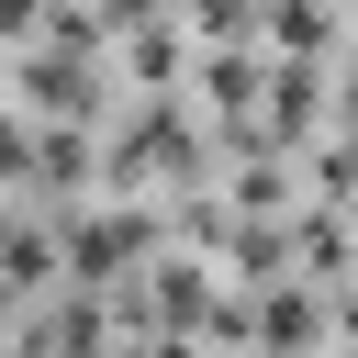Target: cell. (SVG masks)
<instances>
[{"instance_id":"cell-1","label":"cell","mask_w":358,"mask_h":358,"mask_svg":"<svg viewBox=\"0 0 358 358\" xmlns=\"http://www.w3.org/2000/svg\"><path fill=\"white\" fill-rule=\"evenodd\" d=\"M257 324H268V336H280V347H302V336H313V302H302V291H280V302H268V313H257Z\"/></svg>"}]
</instances>
